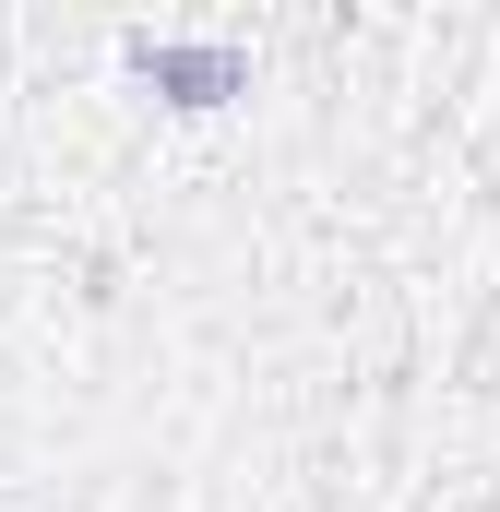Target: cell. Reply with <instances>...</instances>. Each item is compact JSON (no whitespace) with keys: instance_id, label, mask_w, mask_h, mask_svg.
Masks as SVG:
<instances>
[{"instance_id":"1","label":"cell","mask_w":500,"mask_h":512,"mask_svg":"<svg viewBox=\"0 0 500 512\" xmlns=\"http://www.w3.org/2000/svg\"><path fill=\"white\" fill-rule=\"evenodd\" d=\"M131 72H143L155 96H179V108H215V96L250 84L239 48H179V36H131Z\"/></svg>"}]
</instances>
